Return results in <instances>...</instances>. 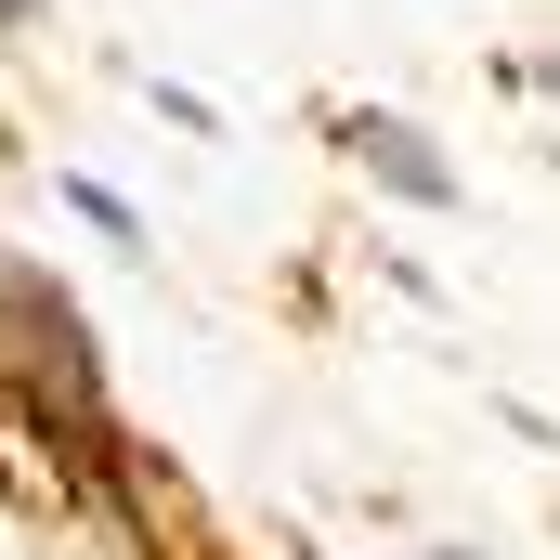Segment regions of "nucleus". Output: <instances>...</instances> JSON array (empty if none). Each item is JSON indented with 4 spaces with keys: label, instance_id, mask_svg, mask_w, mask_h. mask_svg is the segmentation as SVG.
I'll return each instance as SVG.
<instances>
[{
    "label": "nucleus",
    "instance_id": "nucleus-1",
    "mask_svg": "<svg viewBox=\"0 0 560 560\" xmlns=\"http://www.w3.org/2000/svg\"><path fill=\"white\" fill-rule=\"evenodd\" d=\"M352 156H365L378 183H405L418 209H456V170H443V156H430V143L405 131V118H352Z\"/></svg>",
    "mask_w": 560,
    "mask_h": 560
},
{
    "label": "nucleus",
    "instance_id": "nucleus-2",
    "mask_svg": "<svg viewBox=\"0 0 560 560\" xmlns=\"http://www.w3.org/2000/svg\"><path fill=\"white\" fill-rule=\"evenodd\" d=\"M66 209H79V222H105L118 248H131V235H143V222H131V209H118V196H105V183H66Z\"/></svg>",
    "mask_w": 560,
    "mask_h": 560
}]
</instances>
